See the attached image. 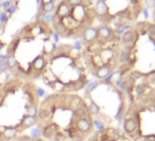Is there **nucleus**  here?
Wrapping results in <instances>:
<instances>
[{"label": "nucleus", "mask_w": 155, "mask_h": 141, "mask_svg": "<svg viewBox=\"0 0 155 141\" xmlns=\"http://www.w3.org/2000/svg\"><path fill=\"white\" fill-rule=\"evenodd\" d=\"M93 126H95L99 131H101V130H103V129L105 128L104 124H103L101 120H99V119H95V120L93 121Z\"/></svg>", "instance_id": "23"}, {"label": "nucleus", "mask_w": 155, "mask_h": 141, "mask_svg": "<svg viewBox=\"0 0 155 141\" xmlns=\"http://www.w3.org/2000/svg\"><path fill=\"white\" fill-rule=\"evenodd\" d=\"M30 135H31V136L32 137H34V138H39V136L42 135V131H41V129L40 128H38V127H35V128H32L31 129V131H30Z\"/></svg>", "instance_id": "21"}, {"label": "nucleus", "mask_w": 155, "mask_h": 141, "mask_svg": "<svg viewBox=\"0 0 155 141\" xmlns=\"http://www.w3.org/2000/svg\"><path fill=\"white\" fill-rule=\"evenodd\" d=\"M38 116L40 119H47L49 116V112L47 109H40V111L38 112Z\"/></svg>", "instance_id": "22"}, {"label": "nucleus", "mask_w": 155, "mask_h": 141, "mask_svg": "<svg viewBox=\"0 0 155 141\" xmlns=\"http://www.w3.org/2000/svg\"><path fill=\"white\" fill-rule=\"evenodd\" d=\"M0 90H1V84H0Z\"/></svg>", "instance_id": "35"}, {"label": "nucleus", "mask_w": 155, "mask_h": 141, "mask_svg": "<svg viewBox=\"0 0 155 141\" xmlns=\"http://www.w3.org/2000/svg\"><path fill=\"white\" fill-rule=\"evenodd\" d=\"M37 123V117L31 116V115H26L24 117V120L22 121V127L24 129L29 128L33 126H35Z\"/></svg>", "instance_id": "11"}, {"label": "nucleus", "mask_w": 155, "mask_h": 141, "mask_svg": "<svg viewBox=\"0 0 155 141\" xmlns=\"http://www.w3.org/2000/svg\"><path fill=\"white\" fill-rule=\"evenodd\" d=\"M18 9V4H12V5L6 10V13L8 14V17H11V16H13V15L17 12Z\"/></svg>", "instance_id": "20"}, {"label": "nucleus", "mask_w": 155, "mask_h": 141, "mask_svg": "<svg viewBox=\"0 0 155 141\" xmlns=\"http://www.w3.org/2000/svg\"><path fill=\"white\" fill-rule=\"evenodd\" d=\"M73 48L76 50H81V48H82V42L81 40H75L74 44H73Z\"/></svg>", "instance_id": "27"}, {"label": "nucleus", "mask_w": 155, "mask_h": 141, "mask_svg": "<svg viewBox=\"0 0 155 141\" xmlns=\"http://www.w3.org/2000/svg\"><path fill=\"white\" fill-rule=\"evenodd\" d=\"M99 39V34H98V29L93 28V27H88L84 32H83V40L86 42L92 43L95 42Z\"/></svg>", "instance_id": "7"}, {"label": "nucleus", "mask_w": 155, "mask_h": 141, "mask_svg": "<svg viewBox=\"0 0 155 141\" xmlns=\"http://www.w3.org/2000/svg\"><path fill=\"white\" fill-rule=\"evenodd\" d=\"M95 15H97L99 18H107L110 17L109 14V8L105 0H98V2L95 5L94 8Z\"/></svg>", "instance_id": "6"}, {"label": "nucleus", "mask_w": 155, "mask_h": 141, "mask_svg": "<svg viewBox=\"0 0 155 141\" xmlns=\"http://www.w3.org/2000/svg\"><path fill=\"white\" fill-rule=\"evenodd\" d=\"M18 133V129L15 127H7L4 131V136L8 139H11L16 136Z\"/></svg>", "instance_id": "14"}, {"label": "nucleus", "mask_w": 155, "mask_h": 141, "mask_svg": "<svg viewBox=\"0 0 155 141\" xmlns=\"http://www.w3.org/2000/svg\"><path fill=\"white\" fill-rule=\"evenodd\" d=\"M56 7H57V5L52 1V0L48 1V2H43V5L41 7V10L39 12H42L44 14L52 13L56 10Z\"/></svg>", "instance_id": "9"}, {"label": "nucleus", "mask_w": 155, "mask_h": 141, "mask_svg": "<svg viewBox=\"0 0 155 141\" xmlns=\"http://www.w3.org/2000/svg\"><path fill=\"white\" fill-rule=\"evenodd\" d=\"M72 12V8L67 3L66 0H61V1L57 5L55 10L56 19H61L67 17H69Z\"/></svg>", "instance_id": "4"}, {"label": "nucleus", "mask_w": 155, "mask_h": 141, "mask_svg": "<svg viewBox=\"0 0 155 141\" xmlns=\"http://www.w3.org/2000/svg\"><path fill=\"white\" fill-rule=\"evenodd\" d=\"M87 6L86 5H81V6H78L75 8H72V12H71V17L73 19H75L77 21L79 22H82L85 18L87 17Z\"/></svg>", "instance_id": "5"}, {"label": "nucleus", "mask_w": 155, "mask_h": 141, "mask_svg": "<svg viewBox=\"0 0 155 141\" xmlns=\"http://www.w3.org/2000/svg\"><path fill=\"white\" fill-rule=\"evenodd\" d=\"M11 76H12V74H11V73H8V74H7V75H6V81L8 82V80H10Z\"/></svg>", "instance_id": "31"}, {"label": "nucleus", "mask_w": 155, "mask_h": 141, "mask_svg": "<svg viewBox=\"0 0 155 141\" xmlns=\"http://www.w3.org/2000/svg\"><path fill=\"white\" fill-rule=\"evenodd\" d=\"M8 69V65L7 60H0V73H4Z\"/></svg>", "instance_id": "24"}, {"label": "nucleus", "mask_w": 155, "mask_h": 141, "mask_svg": "<svg viewBox=\"0 0 155 141\" xmlns=\"http://www.w3.org/2000/svg\"><path fill=\"white\" fill-rule=\"evenodd\" d=\"M100 141H133L121 129L115 127H105L96 134Z\"/></svg>", "instance_id": "3"}, {"label": "nucleus", "mask_w": 155, "mask_h": 141, "mask_svg": "<svg viewBox=\"0 0 155 141\" xmlns=\"http://www.w3.org/2000/svg\"><path fill=\"white\" fill-rule=\"evenodd\" d=\"M37 94H38V95L39 96V97H42V96H44L45 95V91L42 89V88H38L37 89Z\"/></svg>", "instance_id": "29"}, {"label": "nucleus", "mask_w": 155, "mask_h": 141, "mask_svg": "<svg viewBox=\"0 0 155 141\" xmlns=\"http://www.w3.org/2000/svg\"><path fill=\"white\" fill-rule=\"evenodd\" d=\"M52 40H53V42L54 43H58V41H59V40H60V36H59V34H58L57 32H54L53 34H52Z\"/></svg>", "instance_id": "28"}, {"label": "nucleus", "mask_w": 155, "mask_h": 141, "mask_svg": "<svg viewBox=\"0 0 155 141\" xmlns=\"http://www.w3.org/2000/svg\"><path fill=\"white\" fill-rule=\"evenodd\" d=\"M27 112H28V115H31V116H37L38 114V108L35 105H30L27 107Z\"/></svg>", "instance_id": "19"}, {"label": "nucleus", "mask_w": 155, "mask_h": 141, "mask_svg": "<svg viewBox=\"0 0 155 141\" xmlns=\"http://www.w3.org/2000/svg\"><path fill=\"white\" fill-rule=\"evenodd\" d=\"M46 62H45V59L42 56H38L34 60H33V67L37 70H42L45 68Z\"/></svg>", "instance_id": "12"}, {"label": "nucleus", "mask_w": 155, "mask_h": 141, "mask_svg": "<svg viewBox=\"0 0 155 141\" xmlns=\"http://www.w3.org/2000/svg\"><path fill=\"white\" fill-rule=\"evenodd\" d=\"M4 46H5V45H4L3 43H0V51L2 50V49L4 48Z\"/></svg>", "instance_id": "33"}, {"label": "nucleus", "mask_w": 155, "mask_h": 141, "mask_svg": "<svg viewBox=\"0 0 155 141\" xmlns=\"http://www.w3.org/2000/svg\"><path fill=\"white\" fill-rule=\"evenodd\" d=\"M9 19V17L6 13V11H1L0 10V26L4 27Z\"/></svg>", "instance_id": "17"}, {"label": "nucleus", "mask_w": 155, "mask_h": 141, "mask_svg": "<svg viewBox=\"0 0 155 141\" xmlns=\"http://www.w3.org/2000/svg\"><path fill=\"white\" fill-rule=\"evenodd\" d=\"M52 1H53V2H54L55 4H58V3H59V2L61 1V0H52Z\"/></svg>", "instance_id": "32"}, {"label": "nucleus", "mask_w": 155, "mask_h": 141, "mask_svg": "<svg viewBox=\"0 0 155 141\" xmlns=\"http://www.w3.org/2000/svg\"><path fill=\"white\" fill-rule=\"evenodd\" d=\"M11 5H12V3L10 0H6V1L0 4V9H4V11H6Z\"/></svg>", "instance_id": "25"}, {"label": "nucleus", "mask_w": 155, "mask_h": 141, "mask_svg": "<svg viewBox=\"0 0 155 141\" xmlns=\"http://www.w3.org/2000/svg\"><path fill=\"white\" fill-rule=\"evenodd\" d=\"M35 141H44V140H43V139H41V138H37Z\"/></svg>", "instance_id": "34"}, {"label": "nucleus", "mask_w": 155, "mask_h": 141, "mask_svg": "<svg viewBox=\"0 0 155 141\" xmlns=\"http://www.w3.org/2000/svg\"><path fill=\"white\" fill-rule=\"evenodd\" d=\"M119 79L116 85L128 101L139 93L155 87V24L140 22L120 36Z\"/></svg>", "instance_id": "1"}, {"label": "nucleus", "mask_w": 155, "mask_h": 141, "mask_svg": "<svg viewBox=\"0 0 155 141\" xmlns=\"http://www.w3.org/2000/svg\"><path fill=\"white\" fill-rule=\"evenodd\" d=\"M66 1L71 8L85 5V0H66Z\"/></svg>", "instance_id": "18"}, {"label": "nucleus", "mask_w": 155, "mask_h": 141, "mask_svg": "<svg viewBox=\"0 0 155 141\" xmlns=\"http://www.w3.org/2000/svg\"><path fill=\"white\" fill-rule=\"evenodd\" d=\"M99 83L98 82H96V81H94V82H91L89 84H88V91H90V92H91V91H93V90H95L98 86H99Z\"/></svg>", "instance_id": "26"}, {"label": "nucleus", "mask_w": 155, "mask_h": 141, "mask_svg": "<svg viewBox=\"0 0 155 141\" xmlns=\"http://www.w3.org/2000/svg\"><path fill=\"white\" fill-rule=\"evenodd\" d=\"M57 131H58V128L55 125H49V126H45L44 130L42 131V134L46 138H51L54 136H56Z\"/></svg>", "instance_id": "10"}, {"label": "nucleus", "mask_w": 155, "mask_h": 141, "mask_svg": "<svg viewBox=\"0 0 155 141\" xmlns=\"http://www.w3.org/2000/svg\"><path fill=\"white\" fill-rule=\"evenodd\" d=\"M93 123L89 118H79L77 121V128L83 133H88L92 129Z\"/></svg>", "instance_id": "8"}, {"label": "nucleus", "mask_w": 155, "mask_h": 141, "mask_svg": "<svg viewBox=\"0 0 155 141\" xmlns=\"http://www.w3.org/2000/svg\"><path fill=\"white\" fill-rule=\"evenodd\" d=\"M7 55H8L7 62L8 65V69H14L18 64V60L15 57V54H7Z\"/></svg>", "instance_id": "15"}, {"label": "nucleus", "mask_w": 155, "mask_h": 141, "mask_svg": "<svg viewBox=\"0 0 155 141\" xmlns=\"http://www.w3.org/2000/svg\"><path fill=\"white\" fill-rule=\"evenodd\" d=\"M7 58H8V55L7 54H1V53H0V60H7Z\"/></svg>", "instance_id": "30"}, {"label": "nucleus", "mask_w": 155, "mask_h": 141, "mask_svg": "<svg viewBox=\"0 0 155 141\" xmlns=\"http://www.w3.org/2000/svg\"><path fill=\"white\" fill-rule=\"evenodd\" d=\"M121 130L133 141H155V87L128 101Z\"/></svg>", "instance_id": "2"}, {"label": "nucleus", "mask_w": 155, "mask_h": 141, "mask_svg": "<svg viewBox=\"0 0 155 141\" xmlns=\"http://www.w3.org/2000/svg\"><path fill=\"white\" fill-rule=\"evenodd\" d=\"M88 111L91 114V115H99L100 114V112H101V108H100V106L94 102V101H92V100H91V104L89 105V106H88Z\"/></svg>", "instance_id": "13"}, {"label": "nucleus", "mask_w": 155, "mask_h": 141, "mask_svg": "<svg viewBox=\"0 0 155 141\" xmlns=\"http://www.w3.org/2000/svg\"><path fill=\"white\" fill-rule=\"evenodd\" d=\"M43 22H45L46 24H51V23H55L56 21V16L55 14L52 13H48V14H44L43 15Z\"/></svg>", "instance_id": "16"}]
</instances>
